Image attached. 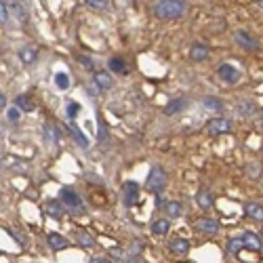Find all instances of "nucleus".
<instances>
[{"label":"nucleus","mask_w":263,"mask_h":263,"mask_svg":"<svg viewBox=\"0 0 263 263\" xmlns=\"http://www.w3.org/2000/svg\"><path fill=\"white\" fill-rule=\"evenodd\" d=\"M68 131L74 135L76 143H80V147H88V139H87V135L82 133L80 129H76V126H74V123H70V124H68Z\"/></svg>","instance_id":"25"},{"label":"nucleus","mask_w":263,"mask_h":263,"mask_svg":"<svg viewBox=\"0 0 263 263\" xmlns=\"http://www.w3.org/2000/svg\"><path fill=\"white\" fill-rule=\"evenodd\" d=\"M166 185V173L162 166H152L150 175L145 179V190L152 192V194H160Z\"/></svg>","instance_id":"2"},{"label":"nucleus","mask_w":263,"mask_h":263,"mask_svg":"<svg viewBox=\"0 0 263 263\" xmlns=\"http://www.w3.org/2000/svg\"><path fill=\"white\" fill-rule=\"evenodd\" d=\"M97 139L104 143V141H107V129H105V123L99 118V135H97Z\"/></svg>","instance_id":"35"},{"label":"nucleus","mask_w":263,"mask_h":263,"mask_svg":"<svg viewBox=\"0 0 263 263\" xmlns=\"http://www.w3.org/2000/svg\"><path fill=\"white\" fill-rule=\"evenodd\" d=\"M44 137H47V141L49 143H57V133H55V129H51V126H44Z\"/></svg>","instance_id":"34"},{"label":"nucleus","mask_w":263,"mask_h":263,"mask_svg":"<svg viewBox=\"0 0 263 263\" xmlns=\"http://www.w3.org/2000/svg\"><path fill=\"white\" fill-rule=\"evenodd\" d=\"M169 229H171L169 219H154L152 221V234L164 236V234H169Z\"/></svg>","instance_id":"20"},{"label":"nucleus","mask_w":263,"mask_h":263,"mask_svg":"<svg viewBox=\"0 0 263 263\" xmlns=\"http://www.w3.org/2000/svg\"><path fill=\"white\" fill-rule=\"evenodd\" d=\"M120 263H139V261H137V259H131V257H129V259L124 257V259H120Z\"/></svg>","instance_id":"40"},{"label":"nucleus","mask_w":263,"mask_h":263,"mask_svg":"<svg viewBox=\"0 0 263 263\" xmlns=\"http://www.w3.org/2000/svg\"><path fill=\"white\" fill-rule=\"evenodd\" d=\"M93 82L99 87V91H110L112 88V76L107 72H95L93 74Z\"/></svg>","instance_id":"14"},{"label":"nucleus","mask_w":263,"mask_h":263,"mask_svg":"<svg viewBox=\"0 0 263 263\" xmlns=\"http://www.w3.org/2000/svg\"><path fill=\"white\" fill-rule=\"evenodd\" d=\"M207 131H209V135H213V137H217V135H226V133L232 131V120H228V118H213V120H209Z\"/></svg>","instance_id":"5"},{"label":"nucleus","mask_w":263,"mask_h":263,"mask_svg":"<svg viewBox=\"0 0 263 263\" xmlns=\"http://www.w3.org/2000/svg\"><path fill=\"white\" fill-rule=\"evenodd\" d=\"M44 213L51 215V217H55V219H59V217L66 213V207L61 204V200L57 202V200H49L47 204H44Z\"/></svg>","instance_id":"15"},{"label":"nucleus","mask_w":263,"mask_h":263,"mask_svg":"<svg viewBox=\"0 0 263 263\" xmlns=\"http://www.w3.org/2000/svg\"><path fill=\"white\" fill-rule=\"evenodd\" d=\"M123 200L126 207H135L139 202V185L135 181H126L123 185Z\"/></svg>","instance_id":"7"},{"label":"nucleus","mask_w":263,"mask_h":263,"mask_svg":"<svg viewBox=\"0 0 263 263\" xmlns=\"http://www.w3.org/2000/svg\"><path fill=\"white\" fill-rule=\"evenodd\" d=\"M226 248H228V253H232V255H238V253L242 251V248H245V245H242V238H240V236H232V238L228 240Z\"/></svg>","instance_id":"26"},{"label":"nucleus","mask_w":263,"mask_h":263,"mask_svg":"<svg viewBox=\"0 0 263 263\" xmlns=\"http://www.w3.org/2000/svg\"><path fill=\"white\" fill-rule=\"evenodd\" d=\"M246 175L251 177V179H259V175H261V164L259 162L246 164Z\"/></svg>","instance_id":"31"},{"label":"nucleus","mask_w":263,"mask_h":263,"mask_svg":"<svg viewBox=\"0 0 263 263\" xmlns=\"http://www.w3.org/2000/svg\"><path fill=\"white\" fill-rule=\"evenodd\" d=\"M261 238H263V236H261Z\"/></svg>","instance_id":"43"},{"label":"nucleus","mask_w":263,"mask_h":263,"mask_svg":"<svg viewBox=\"0 0 263 263\" xmlns=\"http://www.w3.org/2000/svg\"><path fill=\"white\" fill-rule=\"evenodd\" d=\"M238 112H240V116H253L255 114V104L253 101H240Z\"/></svg>","instance_id":"29"},{"label":"nucleus","mask_w":263,"mask_h":263,"mask_svg":"<svg viewBox=\"0 0 263 263\" xmlns=\"http://www.w3.org/2000/svg\"><path fill=\"white\" fill-rule=\"evenodd\" d=\"M6 118H9L11 123H17V120H19V110H17V107H11V110L6 112Z\"/></svg>","instance_id":"36"},{"label":"nucleus","mask_w":263,"mask_h":263,"mask_svg":"<svg viewBox=\"0 0 263 263\" xmlns=\"http://www.w3.org/2000/svg\"><path fill=\"white\" fill-rule=\"evenodd\" d=\"M61 204L66 207V210H72L74 215H80L82 213V200H80V196L76 194L74 190H70V188H63L61 190Z\"/></svg>","instance_id":"3"},{"label":"nucleus","mask_w":263,"mask_h":263,"mask_svg":"<svg viewBox=\"0 0 263 263\" xmlns=\"http://www.w3.org/2000/svg\"><path fill=\"white\" fill-rule=\"evenodd\" d=\"M185 13L183 0H158L154 2V15L160 19H177Z\"/></svg>","instance_id":"1"},{"label":"nucleus","mask_w":263,"mask_h":263,"mask_svg":"<svg viewBox=\"0 0 263 263\" xmlns=\"http://www.w3.org/2000/svg\"><path fill=\"white\" fill-rule=\"evenodd\" d=\"M4 105H6V97H4V95H2V93H0V112H2V110H4Z\"/></svg>","instance_id":"39"},{"label":"nucleus","mask_w":263,"mask_h":263,"mask_svg":"<svg viewBox=\"0 0 263 263\" xmlns=\"http://www.w3.org/2000/svg\"><path fill=\"white\" fill-rule=\"evenodd\" d=\"M183 105H185V99H171L169 104H166V107H164V114L166 116H173V114L181 112Z\"/></svg>","instance_id":"24"},{"label":"nucleus","mask_w":263,"mask_h":263,"mask_svg":"<svg viewBox=\"0 0 263 263\" xmlns=\"http://www.w3.org/2000/svg\"><path fill=\"white\" fill-rule=\"evenodd\" d=\"M80 61L85 63V66H88V68H93V61L88 59V57H85V55H80Z\"/></svg>","instance_id":"38"},{"label":"nucleus","mask_w":263,"mask_h":263,"mask_svg":"<svg viewBox=\"0 0 263 263\" xmlns=\"http://www.w3.org/2000/svg\"><path fill=\"white\" fill-rule=\"evenodd\" d=\"M202 105L207 107V110H210V112H221L223 107H226L219 97H204L202 99Z\"/></svg>","instance_id":"23"},{"label":"nucleus","mask_w":263,"mask_h":263,"mask_svg":"<svg viewBox=\"0 0 263 263\" xmlns=\"http://www.w3.org/2000/svg\"><path fill=\"white\" fill-rule=\"evenodd\" d=\"M209 53H210V51H209L207 44H194V47H192V51H190V57H192L194 61H204V59L209 57Z\"/></svg>","instance_id":"19"},{"label":"nucleus","mask_w":263,"mask_h":263,"mask_svg":"<svg viewBox=\"0 0 263 263\" xmlns=\"http://www.w3.org/2000/svg\"><path fill=\"white\" fill-rule=\"evenodd\" d=\"M78 112H80V105L76 104V101H68V104H66V114H68V118L74 120L76 116H78Z\"/></svg>","instance_id":"30"},{"label":"nucleus","mask_w":263,"mask_h":263,"mask_svg":"<svg viewBox=\"0 0 263 263\" xmlns=\"http://www.w3.org/2000/svg\"><path fill=\"white\" fill-rule=\"evenodd\" d=\"M87 88H88V91H87V93H88V95H91V97H97V95H99V87H97V85H95V82H93V85H88Z\"/></svg>","instance_id":"37"},{"label":"nucleus","mask_w":263,"mask_h":263,"mask_svg":"<svg viewBox=\"0 0 263 263\" xmlns=\"http://www.w3.org/2000/svg\"><path fill=\"white\" fill-rule=\"evenodd\" d=\"M76 240H78V245L85 246V248L95 246V238L88 232H85V229H76Z\"/></svg>","instance_id":"21"},{"label":"nucleus","mask_w":263,"mask_h":263,"mask_svg":"<svg viewBox=\"0 0 263 263\" xmlns=\"http://www.w3.org/2000/svg\"><path fill=\"white\" fill-rule=\"evenodd\" d=\"M55 85L61 88V91H66V88L70 87V76L66 72H57L55 74Z\"/></svg>","instance_id":"28"},{"label":"nucleus","mask_w":263,"mask_h":263,"mask_svg":"<svg viewBox=\"0 0 263 263\" xmlns=\"http://www.w3.org/2000/svg\"><path fill=\"white\" fill-rule=\"evenodd\" d=\"M107 68L112 70V72H116V74H129V63H126L123 57H112L110 61H107Z\"/></svg>","instance_id":"16"},{"label":"nucleus","mask_w":263,"mask_h":263,"mask_svg":"<svg viewBox=\"0 0 263 263\" xmlns=\"http://www.w3.org/2000/svg\"><path fill=\"white\" fill-rule=\"evenodd\" d=\"M255 4H257L259 9H263V0H255Z\"/></svg>","instance_id":"42"},{"label":"nucleus","mask_w":263,"mask_h":263,"mask_svg":"<svg viewBox=\"0 0 263 263\" xmlns=\"http://www.w3.org/2000/svg\"><path fill=\"white\" fill-rule=\"evenodd\" d=\"M6 9H9L11 15L17 17L21 23L28 21V9H25L23 2H6Z\"/></svg>","instance_id":"11"},{"label":"nucleus","mask_w":263,"mask_h":263,"mask_svg":"<svg viewBox=\"0 0 263 263\" xmlns=\"http://www.w3.org/2000/svg\"><path fill=\"white\" fill-rule=\"evenodd\" d=\"M245 213L251 217V219L263 221V204H259V202H246L245 204Z\"/></svg>","instance_id":"17"},{"label":"nucleus","mask_w":263,"mask_h":263,"mask_svg":"<svg viewBox=\"0 0 263 263\" xmlns=\"http://www.w3.org/2000/svg\"><path fill=\"white\" fill-rule=\"evenodd\" d=\"M164 213L169 217H181L183 215V204L177 202V200H171L164 204Z\"/></svg>","instance_id":"22"},{"label":"nucleus","mask_w":263,"mask_h":263,"mask_svg":"<svg viewBox=\"0 0 263 263\" xmlns=\"http://www.w3.org/2000/svg\"><path fill=\"white\" fill-rule=\"evenodd\" d=\"M88 263H112V261H104V259H91Z\"/></svg>","instance_id":"41"},{"label":"nucleus","mask_w":263,"mask_h":263,"mask_svg":"<svg viewBox=\"0 0 263 263\" xmlns=\"http://www.w3.org/2000/svg\"><path fill=\"white\" fill-rule=\"evenodd\" d=\"M15 105H17V110H23V112H32V110H34L32 101L25 97V95H19V97L15 99Z\"/></svg>","instance_id":"27"},{"label":"nucleus","mask_w":263,"mask_h":263,"mask_svg":"<svg viewBox=\"0 0 263 263\" xmlns=\"http://www.w3.org/2000/svg\"><path fill=\"white\" fill-rule=\"evenodd\" d=\"M196 202H198V207H200L202 210H209V209H213L215 198H213V194H210L209 190H198V194H196Z\"/></svg>","instance_id":"13"},{"label":"nucleus","mask_w":263,"mask_h":263,"mask_svg":"<svg viewBox=\"0 0 263 263\" xmlns=\"http://www.w3.org/2000/svg\"><path fill=\"white\" fill-rule=\"evenodd\" d=\"M169 248H171L173 255H179V257H183V255L190 253V240H185V238H173V240L169 242Z\"/></svg>","instance_id":"10"},{"label":"nucleus","mask_w":263,"mask_h":263,"mask_svg":"<svg viewBox=\"0 0 263 263\" xmlns=\"http://www.w3.org/2000/svg\"><path fill=\"white\" fill-rule=\"evenodd\" d=\"M194 228L198 229V232L207 234V236H213L219 232V221L213 219V217H200V219L194 221Z\"/></svg>","instance_id":"6"},{"label":"nucleus","mask_w":263,"mask_h":263,"mask_svg":"<svg viewBox=\"0 0 263 263\" xmlns=\"http://www.w3.org/2000/svg\"><path fill=\"white\" fill-rule=\"evenodd\" d=\"M217 78L223 80L226 85H236V82L240 80V72L232 63H221V66L217 68Z\"/></svg>","instance_id":"4"},{"label":"nucleus","mask_w":263,"mask_h":263,"mask_svg":"<svg viewBox=\"0 0 263 263\" xmlns=\"http://www.w3.org/2000/svg\"><path fill=\"white\" fill-rule=\"evenodd\" d=\"M234 40H236V44L238 47H242V49H246V51H257L259 49V42L255 40V38L248 34V32H245V30H238L234 34Z\"/></svg>","instance_id":"8"},{"label":"nucleus","mask_w":263,"mask_h":263,"mask_svg":"<svg viewBox=\"0 0 263 263\" xmlns=\"http://www.w3.org/2000/svg\"><path fill=\"white\" fill-rule=\"evenodd\" d=\"M9 21V9H6V2L0 0V25H6Z\"/></svg>","instance_id":"33"},{"label":"nucleus","mask_w":263,"mask_h":263,"mask_svg":"<svg viewBox=\"0 0 263 263\" xmlns=\"http://www.w3.org/2000/svg\"><path fill=\"white\" fill-rule=\"evenodd\" d=\"M19 59H21L25 66H32V63L38 59V51L34 47H23L21 51H19Z\"/></svg>","instance_id":"18"},{"label":"nucleus","mask_w":263,"mask_h":263,"mask_svg":"<svg viewBox=\"0 0 263 263\" xmlns=\"http://www.w3.org/2000/svg\"><path fill=\"white\" fill-rule=\"evenodd\" d=\"M85 4H87V6H91V9L101 11V9H105V6L110 4V2H107V0H87Z\"/></svg>","instance_id":"32"},{"label":"nucleus","mask_w":263,"mask_h":263,"mask_svg":"<svg viewBox=\"0 0 263 263\" xmlns=\"http://www.w3.org/2000/svg\"><path fill=\"white\" fill-rule=\"evenodd\" d=\"M47 242H49V246L53 248V251H63V248L70 246V242L63 238L61 234H57V232H51V234L47 236Z\"/></svg>","instance_id":"12"},{"label":"nucleus","mask_w":263,"mask_h":263,"mask_svg":"<svg viewBox=\"0 0 263 263\" xmlns=\"http://www.w3.org/2000/svg\"><path fill=\"white\" fill-rule=\"evenodd\" d=\"M240 238H242V245H245V248H248V251L259 253L261 248H263V240H261L259 234H255V232H245V234L240 236Z\"/></svg>","instance_id":"9"}]
</instances>
